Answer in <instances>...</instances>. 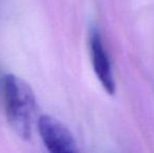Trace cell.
Returning <instances> with one entry per match:
<instances>
[{
  "label": "cell",
  "instance_id": "obj_2",
  "mask_svg": "<svg viewBox=\"0 0 154 153\" xmlns=\"http://www.w3.org/2000/svg\"><path fill=\"white\" fill-rule=\"evenodd\" d=\"M38 132L44 146L53 153H75L77 142L69 129L57 118L43 115L37 120Z\"/></svg>",
  "mask_w": 154,
  "mask_h": 153
},
{
  "label": "cell",
  "instance_id": "obj_1",
  "mask_svg": "<svg viewBox=\"0 0 154 153\" xmlns=\"http://www.w3.org/2000/svg\"><path fill=\"white\" fill-rule=\"evenodd\" d=\"M3 101L6 120L17 136L31 139L36 115V96L29 83L8 74L3 79Z\"/></svg>",
  "mask_w": 154,
  "mask_h": 153
},
{
  "label": "cell",
  "instance_id": "obj_3",
  "mask_svg": "<svg viewBox=\"0 0 154 153\" xmlns=\"http://www.w3.org/2000/svg\"><path fill=\"white\" fill-rule=\"evenodd\" d=\"M90 50H91L92 65L97 79L105 90L110 94H114L116 85H114L113 78H112L111 66L108 59V56L104 49L100 34L97 32H93L90 38Z\"/></svg>",
  "mask_w": 154,
  "mask_h": 153
}]
</instances>
